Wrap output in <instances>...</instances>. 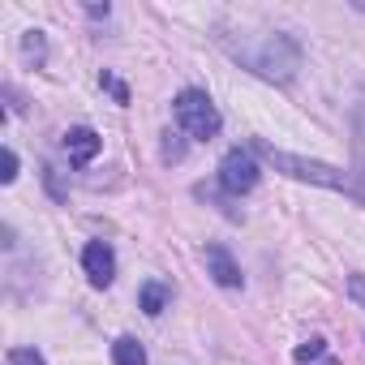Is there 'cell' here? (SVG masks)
I'll return each instance as SVG.
<instances>
[{
    "instance_id": "obj_1",
    "label": "cell",
    "mask_w": 365,
    "mask_h": 365,
    "mask_svg": "<svg viewBox=\"0 0 365 365\" xmlns=\"http://www.w3.org/2000/svg\"><path fill=\"white\" fill-rule=\"evenodd\" d=\"M258 159H267L275 172H284V176H292V180H309V185H322V190H335V194H348V198H356L361 207H365V180L361 176H348V172H339V168H331V163H318V159H305V155H288V150H275L271 142H254L250 146Z\"/></svg>"
},
{
    "instance_id": "obj_2",
    "label": "cell",
    "mask_w": 365,
    "mask_h": 365,
    "mask_svg": "<svg viewBox=\"0 0 365 365\" xmlns=\"http://www.w3.org/2000/svg\"><path fill=\"white\" fill-rule=\"evenodd\" d=\"M232 56L245 61L254 73H262L271 82H288L297 73V65H301V52H297V43L288 35H262L254 48H232Z\"/></svg>"
},
{
    "instance_id": "obj_3",
    "label": "cell",
    "mask_w": 365,
    "mask_h": 365,
    "mask_svg": "<svg viewBox=\"0 0 365 365\" xmlns=\"http://www.w3.org/2000/svg\"><path fill=\"white\" fill-rule=\"evenodd\" d=\"M176 120H180V129H185L190 138H198V142H211L215 133H220V108L211 103V95L207 91H180L176 95Z\"/></svg>"
},
{
    "instance_id": "obj_4",
    "label": "cell",
    "mask_w": 365,
    "mask_h": 365,
    "mask_svg": "<svg viewBox=\"0 0 365 365\" xmlns=\"http://www.w3.org/2000/svg\"><path fill=\"white\" fill-rule=\"evenodd\" d=\"M258 176H262V168H258V159H254V150H228L224 159H220V185L228 190V194H250L254 185H258Z\"/></svg>"
},
{
    "instance_id": "obj_5",
    "label": "cell",
    "mask_w": 365,
    "mask_h": 365,
    "mask_svg": "<svg viewBox=\"0 0 365 365\" xmlns=\"http://www.w3.org/2000/svg\"><path fill=\"white\" fill-rule=\"evenodd\" d=\"M82 267H86V279L95 288H108L116 279V254H112V245L108 241H91L82 250Z\"/></svg>"
},
{
    "instance_id": "obj_6",
    "label": "cell",
    "mask_w": 365,
    "mask_h": 365,
    "mask_svg": "<svg viewBox=\"0 0 365 365\" xmlns=\"http://www.w3.org/2000/svg\"><path fill=\"white\" fill-rule=\"evenodd\" d=\"M202 262H207V275L220 284V288H241L245 279H241V267L232 262V254L224 250V245H207L202 250Z\"/></svg>"
},
{
    "instance_id": "obj_7",
    "label": "cell",
    "mask_w": 365,
    "mask_h": 365,
    "mask_svg": "<svg viewBox=\"0 0 365 365\" xmlns=\"http://www.w3.org/2000/svg\"><path fill=\"white\" fill-rule=\"evenodd\" d=\"M61 142H65V155H69L73 163H91V159L99 155V146H103V142H99V133H95L91 125H73Z\"/></svg>"
},
{
    "instance_id": "obj_8",
    "label": "cell",
    "mask_w": 365,
    "mask_h": 365,
    "mask_svg": "<svg viewBox=\"0 0 365 365\" xmlns=\"http://www.w3.org/2000/svg\"><path fill=\"white\" fill-rule=\"evenodd\" d=\"M168 301H172V288L159 284V279L142 284V292H138V305H142V314H150V318H159V314L168 309Z\"/></svg>"
},
{
    "instance_id": "obj_9",
    "label": "cell",
    "mask_w": 365,
    "mask_h": 365,
    "mask_svg": "<svg viewBox=\"0 0 365 365\" xmlns=\"http://www.w3.org/2000/svg\"><path fill=\"white\" fill-rule=\"evenodd\" d=\"M112 361H116V365H146V348H142L133 335H120V339L112 344Z\"/></svg>"
},
{
    "instance_id": "obj_10",
    "label": "cell",
    "mask_w": 365,
    "mask_h": 365,
    "mask_svg": "<svg viewBox=\"0 0 365 365\" xmlns=\"http://www.w3.org/2000/svg\"><path fill=\"white\" fill-rule=\"evenodd\" d=\"M9 365H48L35 348H9Z\"/></svg>"
},
{
    "instance_id": "obj_11",
    "label": "cell",
    "mask_w": 365,
    "mask_h": 365,
    "mask_svg": "<svg viewBox=\"0 0 365 365\" xmlns=\"http://www.w3.org/2000/svg\"><path fill=\"white\" fill-rule=\"evenodd\" d=\"M322 352H327V344H322V339H309V344L297 348V361H314V356H322Z\"/></svg>"
},
{
    "instance_id": "obj_12",
    "label": "cell",
    "mask_w": 365,
    "mask_h": 365,
    "mask_svg": "<svg viewBox=\"0 0 365 365\" xmlns=\"http://www.w3.org/2000/svg\"><path fill=\"white\" fill-rule=\"evenodd\" d=\"M99 82H103V86H108V91H112V95H116V103H129V91H125V86H120V82H116V78H112V73H103V78H99Z\"/></svg>"
},
{
    "instance_id": "obj_13",
    "label": "cell",
    "mask_w": 365,
    "mask_h": 365,
    "mask_svg": "<svg viewBox=\"0 0 365 365\" xmlns=\"http://www.w3.org/2000/svg\"><path fill=\"white\" fill-rule=\"evenodd\" d=\"M356 155H361V163H365V103H361V112H356Z\"/></svg>"
},
{
    "instance_id": "obj_14",
    "label": "cell",
    "mask_w": 365,
    "mask_h": 365,
    "mask_svg": "<svg viewBox=\"0 0 365 365\" xmlns=\"http://www.w3.org/2000/svg\"><path fill=\"white\" fill-rule=\"evenodd\" d=\"M14 176H18V155H14V150H5V172H0V180H5V185H9Z\"/></svg>"
},
{
    "instance_id": "obj_15",
    "label": "cell",
    "mask_w": 365,
    "mask_h": 365,
    "mask_svg": "<svg viewBox=\"0 0 365 365\" xmlns=\"http://www.w3.org/2000/svg\"><path fill=\"white\" fill-rule=\"evenodd\" d=\"M348 288H352V297H356V301H365V279H361V275H352V284H348Z\"/></svg>"
}]
</instances>
